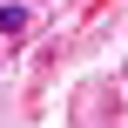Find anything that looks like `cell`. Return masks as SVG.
<instances>
[{
	"mask_svg": "<svg viewBox=\"0 0 128 128\" xmlns=\"http://www.w3.org/2000/svg\"><path fill=\"white\" fill-rule=\"evenodd\" d=\"M27 27H34V7L27 0H0V40H20Z\"/></svg>",
	"mask_w": 128,
	"mask_h": 128,
	"instance_id": "cell-1",
	"label": "cell"
}]
</instances>
